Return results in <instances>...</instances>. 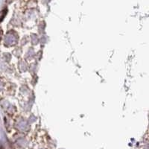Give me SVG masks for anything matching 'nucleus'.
I'll list each match as a JSON object with an SVG mask.
<instances>
[{
	"mask_svg": "<svg viewBox=\"0 0 149 149\" xmlns=\"http://www.w3.org/2000/svg\"><path fill=\"white\" fill-rule=\"evenodd\" d=\"M0 149H2V148H0Z\"/></svg>",
	"mask_w": 149,
	"mask_h": 149,
	"instance_id": "obj_1",
	"label": "nucleus"
}]
</instances>
